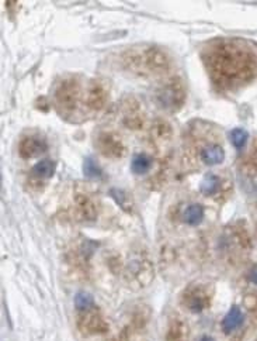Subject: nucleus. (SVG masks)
<instances>
[{"label": "nucleus", "instance_id": "3", "mask_svg": "<svg viewBox=\"0 0 257 341\" xmlns=\"http://www.w3.org/2000/svg\"><path fill=\"white\" fill-rule=\"evenodd\" d=\"M243 320H245V316H243L242 310L238 306H232L231 310L226 313V316L223 318L222 330L226 334H229V333H232L236 329H239L240 326L243 324Z\"/></svg>", "mask_w": 257, "mask_h": 341}, {"label": "nucleus", "instance_id": "8", "mask_svg": "<svg viewBox=\"0 0 257 341\" xmlns=\"http://www.w3.org/2000/svg\"><path fill=\"white\" fill-rule=\"evenodd\" d=\"M151 166H152V159L149 158L146 154H138V155H135L134 159H132V162H131V169L134 174H146L148 170L151 169Z\"/></svg>", "mask_w": 257, "mask_h": 341}, {"label": "nucleus", "instance_id": "14", "mask_svg": "<svg viewBox=\"0 0 257 341\" xmlns=\"http://www.w3.org/2000/svg\"><path fill=\"white\" fill-rule=\"evenodd\" d=\"M111 194H112V198L117 200V203H120V205L123 206V209H127V210H128V205L125 203V200H128V196L124 193L123 190H118V189H112Z\"/></svg>", "mask_w": 257, "mask_h": 341}, {"label": "nucleus", "instance_id": "12", "mask_svg": "<svg viewBox=\"0 0 257 341\" xmlns=\"http://www.w3.org/2000/svg\"><path fill=\"white\" fill-rule=\"evenodd\" d=\"M247 138H249V134H247L246 130L235 129L231 131V140H232V144H234L238 150L245 147V144L247 142Z\"/></svg>", "mask_w": 257, "mask_h": 341}, {"label": "nucleus", "instance_id": "5", "mask_svg": "<svg viewBox=\"0 0 257 341\" xmlns=\"http://www.w3.org/2000/svg\"><path fill=\"white\" fill-rule=\"evenodd\" d=\"M201 158L208 165L221 164L225 159V153L219 145H208L201 151Z\"/></svg>", "mask_w": 257, "mask_h": 341}, {"label": "nucleus", "instance_id": "17", "mask_svg": "<svg viewBox=\"0 0 257 341\" xmlns=\"http://www.w3.org/2000/svg\"><path fill=\"white\" fill-rule=\"evenodd\" d=\"M0 186H2V175H0Z\"/></svg>", "mask_w": 257, "mask_h": 341}, {"label": "nucleus", "instance_id": "15", "mask_svg": "<svg viewBox=\"0 0 257 341\" xmlns=\"http://www.w3.org/2000/svg\"><path fill=\"white\" fill-rule=\"evenodd\" d=\"M249 281H250L251 283L257 285V265L256 266H253L250 270V272H249Z\"/></svg>", "mask_w": 257, "mask_h": 341}, {"label": "nucleus", "instance_id": "16", "mask_svg": "<svg viewBox=\"0 0 257 341\" xmlns=\"http://www.w3.org/2000/svg\"><path fill=\"white\" fill-rule=\"evenodd\" d=\"M198 341H215V340H214L212 337H210V335H203Z\"/></svg>", "mask_w": 257, "mask_h": 341}, {"label": "nucleus", "instance_id": "13", "mask_svg": "<svg viewBox=\"0 0 257 341\" xmlns=\"http://www.w3.org/2000/svg\"><path fill=\"white\" fill-rule=\"evenodd\" d=\"M83 172L88 178H100L101 177V168L96 161L92 158L84 159V164H83Z\"/></svg>", "mask_w": 257, "mask_h": 341}, {"label": "nucleus", "instance_id": "4", "mask_svg": "<svg viewBox=\"0 0 257 341\" xmlns=\"http://www.w3.org/2000/svg\"><path fill=\"white\" fill-rule=\"evenodd\" d=\"M187 324H184L180 320H173L170 323L166 333V341H187Z\"/></svg>", "mask_w": 257, "mask_h": 341}, {"label": "nucleus", "instance_id": "6", "mask_svg": "<svg viewBox=\"0 0 257 341\" xmlns=\"http://www.w3.org/2000/svg\"><path fill=\"white\" fill-rule=\"evenodd\" d=\"M45 142L40 141V140H35V138H27L24 140L23 144L20 145V153L23 157L28 158V157H34L37 154L42 153L45 150Z\"/></svg>", "mask_w": 257, "mask_h": 341}, {"label": "nucleus", "instance_id": "7", "mask_svg": "<svg viewBox=\"0 0 257 341\" xmlns=\"http://www.w3.org/2000/svg\"><path fill=\"white\" fill-rule=\"evenodd\" d=\"M204 218V207L199 205H190L183 213V220L190 226H197Z\"/></svg>", "mask_w": 257, "mask_h": 341}, {"label": "nucleus", "instance_id": "9", "mask_svg": "<svg viewBox=\"0 0 257 341\" xmlns=\"http://www.w3.org/2000/svg\"><path fill=\"white\" fill-rule=\"evenodd\" d=\"M33 172L40 178H51L55 172V162L51 159H42L34 165Z\"/></svg>", "mask_w": 257, "mask_h": 341}, {"label": "nucleus", "instance_id": "2", "mask_svg": "<svg viewBox=\"0 0 257 341\" xmlns=\"http://www.w3.org/2000/svg\"><path fill=\"white\" fill-rule=\"evenodd\" d=\"M183 303L187 307L188 310L194 313L203 312L205 307L210 303V298L204 288L201 286H191L184 292L183 296Z\"/></svg>", "mask_w": 257, "mask_h": 341}, {"label": "nucleus", "instance_id": "11", "mask_svg": "<svg viewBox=\"0 0 257 341\" xmlns=\"http://www.w3.org/2000/svg\"><path fill=\"white\" fill-rule=\"evenodd\" d=\"M75 305L76 307L80 310V312H86V310H90L94 305L93 296L88 292H79L75 298Z\"/></svg>", "mask_w": 257, "mask_h": 341}, {"label": "nucleus", "instance_id": "10", "mask_svg": "<svg viewBox=\"0 0 257 341\" xmlns=\"http://www.w3.org/2000/svg\"><path fill=\"white\" fill-rule=\"evenodd\" d=\"M218 188H219V178L215 177L214 174H208V175L203 179L201 185H199L201 192L204 194H207V196H211V194L216 193Z\"/></svg>", "mask_w": 257, "mask_h": 341}, {"label": "nucleus", "instance_id": "1", "mask_svg": "<svg viewBox=\"0 0 257 341\" xmlns=\"http://www.w3.org/2000/svg\"><path fill=\"white\" fill-rule=\"evenodd\" d=\"M79 327L83 333H88V334H103L108 330L104 319L92 309L82 313V316L79 319Z\"/></svg>", "mask_w": 257, "mask_h": 341}]
</instances>
